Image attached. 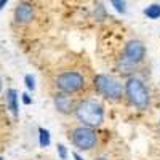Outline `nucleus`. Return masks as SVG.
<instances>
[{"instance_id":"f257e3e1","label":"nucleus","mask_w":160,"mask_h":160,"mask_svg":"<svg viewBox=\"0 0 160 160\" xmlns=\"http://www.w3.org/2000/svg\"><path fill=\"white\" fill-rule=\"evenodd\" d=\"M74 114L77 120L82 125L96 128L104 122V111L102 106L95 102V101H82L77 104V108L74 109Z\"/></svg>"},{"instance_id":"f03ea898","label":"nucleus","mask_w":160,"mask_h":160,"mask_svg":"<svg viewBox=\"0 0 160 160\" xmlns=\"http://www.w3.org/2000/svg\"><path fill=\"white\" fill-rule=\"evenodd\" d=\"M125 93H127L128 101L133 106H136L138 109H146L149 106V91L142 83V80L136 77L128 78L125 83Z\"/></svg>"},{"instance_id":"7ed1b4c3","label":"nucleus","mask_w":160,"mask_h":160,"mask_svg":"<svg viewBox=\"0 0 160 160\" xmlns=\"http://www.w3.org/2000/svg\"><path fill=\"white\" fill-rule=\"evenodd\" d=\"M95 88L99 95H102L108 99H112V101L120 99L123 95L122 83L117 78H114L111 75H104V74H99L95 77Z\"/></svg>"},{"instance_id":"20e7f679","label":"nucleus","mask_w":160,"mask_h":160,"mask_svg":"<svg viewBox=\"0 0 160 160\" xmlns=\"http://www.w3.org/2000/svg\"><path fill=\"white\" fill-rule=\"evenodd\" d=\"M56 87L59 91L68 93V95H74V93L80 91L85 87V78L82 74L75 71L71 72H62L61 75L56 77Z\"/></svg>"},{"instance_id":"39448f33","label":"nucleus","mask_w":160,"mask_h":160,"mask_svg":"<svg viewBox=\"0 0 160 160\" xmlns=\"http://www.w3.org/2000/svg\"><path fill=\"white\" fill-rule=\"evenodd\" d=\"M72 142H74L75 148L80 149V151H90V149H93L96 146L98 138H96V133L93 131V128L83 125V127L74 130Z\"/></svg>"},{"instance_id":"423d86ee","label":"nucleus","mask_w":160,"mask_h":160,"mask_svg":"<svg viewBox=\"0 0 160 160\" xmlns=\"http://www.w3.org/2000/svg\"><path fill=\"white\" fill-rule=\"evenodd\" d=\"M146 56V47L139 40H130L125 47V59L130 64H139Z\"/></svg>"},{"instance_id":"0eeeda50","label":"nucleus","mask_w":160,"mask_h":160,"mask_svg":"<svg viewBox=\"0 0 160 160\" xmlns=\"http://www.w3.org/2000/svg\"><path fill=\"white\" fill-rule=\"evenodd\" d=\"M32 18H34V8H32L31 3L22 2V3H19L16 7V10H15V19H16L18 24H28V22L32 21Z\"/></svg>"},{"instance_id":"6e6552de","label":"nucleus","mask_w":160,"mask_h":160,"mask_svg":"<svg viewBox=\"0 0 160 160\" xmlns=\"http://www.w3.org/2000/svg\"><path fill=\"white\" fill-rule=\"evenodd\" d=\"M55 108L61 112V114H71L74 111V102L71 99V96L68 93H58L55 96Z\"/></svg>"},{"instance_id":"1a4fd4ad","label":"nucleus","mask_w":160,"mask_h":160,"mask_svg":"<svg viewBox=\"0 0 160 160\" xmlns=\"http://www.w3.org/2000/svg\"><path fill=\"white\" fill-rule=\"evenodd\" d=\"M7 102H8V108L13 112V115L18 117V93H16V90H8Z\"/></svg>"},{"instance_id":"9d476101","label":"nucleus","mask_w":160,"mask_h":160,"mask_svg":"<svg viewBox=\"0 0 160 160\" xmlns=\"http://www.w3.org/2000/svg\"><path fill=\"white\" fill-rule=\"evenodd\" d=\"M144 15L148 16L149 19H157V18H160V5L154 3V5L148 7V8L144 10Z\"/></svg>"},{"instance_id":"9b49d317","label":"nucleus","mask_w":160,"mask_h":160,"mask_svg":"<svg viewBox=\"0 0 160 160\" xmlns=\"http://www.w3.org/2000/svg\"><path fill=\"white\" fill-rule=\"evenodd\" d=\"M38 133H40V148H48L50 146V133L47 131V130H43V128H40L38 130Z\"/></svg>"},{"instance_id":"f8f14e48","label":"nucleus","mask_w":160,"mask_h":160,"mask_svg":"<svg viewBox=\"0 0 160 160\" xmlns=\"http://www.w3.org/2000/svg\"><path fill=\"white\" fill-rule=\"evenodd\" d=\"M111 3L114 5V8H115L118 13H122V15L127 11V8H125V2H123V0H111Z\"/></svg>"},{"instance_id":"ddd939ff","label":"nucleus","mask_w":160,"mask_h":160,"mask_svg":"<svg viewBox=\"0 0 160 160\" xmlns=\"http://www.w3.org/2000/svg\"><path fill=\"white\" fill-rule=\"evenodd\" d=\"M26 87H28L31 91H34L35 90V82H34V77L32 75H26Z\"/></svg>"},{"instance_id":"4468645a","label":"nucleus","mask_w":160,"mask_h":160,"mask_svg":"<svg viewBox=\"0 0 160 160\" xmlns=\"http://www.w3.org/2000/svg\"><path fill=\"white\" fill-rule=\"evenodd\" d=\"M58 152H59L61 160H66V158H68V151H66V148H64L62 144H58Z\"/></svg>"},{"instance_id":"2eb2a0df","label":"nucleus","mask_w":160,"mask_h":160,"mask_svg":"<svg viewBox=\"0 0 160 160\" xmlns=\"http://www.w3.org/2000/svg\"><path fill=\"white\" fill-rule=\"evenodd\" d=\"M22 102H24V104H31V102H32V99L29 98L28 93H24V95H22Z\"/></svg>"},{"instance_id":"dca6fc26","label":"nucleus","mask_w":160,"mask_h":160,"mask_svg":"<svg viewBox=\"0 0 160 160\" xmlns=\"http://www.w3.org/2000/svg\"><path fill=\"white\" fill-rule=\"evenodd\" d=\"M7 2H8V0H0V10H2V8L7 5Z\"/></svg>"},{"instance_id":"f3484780","label":"nucleus","mask_w":160,"mask_h":160,"mask_svg":"<svg viewBox=\"0 0 160 160\" xmlns=\"http://www.w3.org/2000/svg\"><path fill=\"white\" fill-rule=\"evenodd\" d=\"M74 157H75V158H77V160H83V158H82V157H80V155H78V154H74Z\"/></svg>"},{"instance_id":"a211bd4d","label":"nucleus","mask_w":160,"mask_h":160,"mask_svg":"<svg viewBox=\"0 0 160 160\" xmlns=\"http://www.w3.org/2000/svg\"><path fill=\"white\" fill-rule=\"evenodd\" d=\"M0 91H2V78H0Z\"/></svg>"},{"instance_id":"6ab92c4d","label":"nucleus","mask_w":160,"mask_h":160,"mask_svg":"<svg viewBox=\"0 0 160 160\" xmlns=\"http://www.w3.org/2000/svg\"><path fill=\"white\" fill-rule=\"evenodd\" d=\"M98 160H108V158H102V157H101V158H98Z\"/></svg>"},{"instance_id":"aec40b11","label":"nucleus","mask_w":160,"mask_h":160,"mask_svg":"<svg viewBox=\"0 0 160 160\" xmlns=\"http://www.w3.org/2000/svg\"><path fill=\"white\" fill-rule=\"evenodd\" d=\"M0 160H3V158H2V157H0Z\"/></svg>"}]
</instances>
